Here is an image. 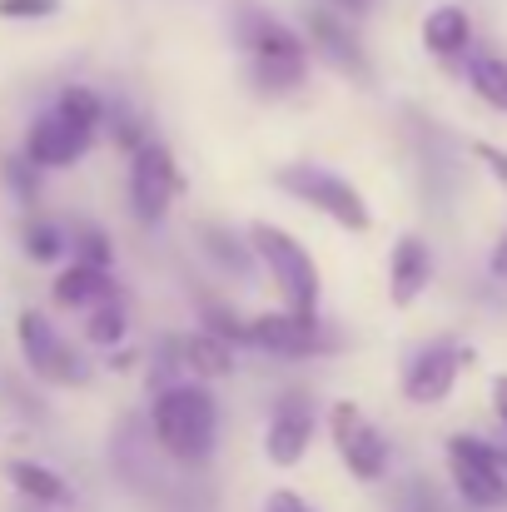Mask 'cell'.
Instances as JSON below:
<instances>
[{
    "label": "cell",
    "instance_id": "obj_1",
    "mask_svg": "<svg viewBox=\"0 0 507 512\" xmlns=\"http://www.w3.org/2000/svg\"><path fill=\"white\" fill-rule=\"evenodd\" d=\"M150 438L179 468H204L219 443V398L209 383L179 378L150 393Z\"/></svg>",
    "mask_w": 507,
    "mask_h": 512
},
{
    "label": "cell",
    "instance_id": "obj_2",
    "mask_svg": "<svg viewBox=\"0 0 507 512\" xmlns=\"http://www.w3.org/2000/svg\"><path fill=\"white\" fill-rule=\"evenodd\" d=\"M249 249H254V264L259 274L274 284L279 294V309L284 314H299V319H319V299H324V274L314 264V254L274 219H254L244 229Z\"/></svg>",
    "mask_w": 507,
    "mask_h": 512
},
{
    "label": "cell",
    "instance_id": "obj_3",
    "mask_svg": "<svg viewBox=\"0 0 507 512\" xmlns=\"http://www.w3.org/2000/svg\"><path fill=\"white\" fill-rule=\"evenodd\" d=\"M274 189H284L294 204L324 214L329 224L348 229V234H368L373 229V209L363 199V189L353 179H343L329 165H314V160H289L274 170Z\"/></svg>",
    "mask_w": 507,
    "mask_h": 512
},
{
    "label": "cell",
    "instance_id": "obj_4",
    "mask_svg": "<svg viewBox=\"0 0 507 512\" xmlns=\"http://www.w3.org/2000/svg\"><path fill=\"white\" fill-rule=\"evenodd\" d=\"M15 348H20V363L30 368V378H40L50 388H85L95 378V363L65 339L45 314H35V309H20V319H15Z\"/></svg>",
    "mask_w": 507,
    "mask_h": 512
},
{
    "label": "cell",
    "instance_id": "obj_5",
    "mask_svg": "<svg viewBox=\"0 0 507 512\" xmlns=\"http://www.w3.org/2000/svg\"><path fill=\"white\" fill-rule=\"evenodd\" d=\"M448 483L473 512H507V473L498 463V443L478 433H453L443 443Z\"/></svg>",
    "mask_w": 507,
    "mask_h": 512
},
{
    "label": "cell",
    "instance_id": "obj_6",
    "mask_svg": "<svg viewBox=\"0 0 507 512\" xmlns=\"http://www.w3.org/2000/svg\"><path fill=\"white\" fill-rule=\"evenodd\" d=\"M125 194H130V214H135L145 229H155V224L169 219L174 199L184 194V174H179V160H174V150H169L165 140L150 135V140L130 155Z\"/></svg>",
    "mask_w": 507,
    "mask_h": 512
},
{
    "label": "cell",
    "instance_id": "obj_7",
    "mask_svg": "<svg viewBox=\"0 0 507 512\" xmlns=\"http://www.w3.org/2000/svg\"><path fill=\"white\" fill-rule=\"evenodd\" d=\"M329 438L338 448V463L348 468L353 483H383L388 468H393V448L383 438V428L353 403V398H338L329 408Z\"/></svg>",
    "mask_w": 507,
    "mask_h": 512
},
{
    "label": "cell",
    "instance_id": "obj_8",
    "mask_svg": "<svg viewBox=\"0 0 507 512\" xmlns=\"http://www.w3.org/2000/svg\"><path fill=\"white\" fill-rule=\"evenodd\" d=\"M244 348H259V353H274V358H324L343 348V334L329 329L324 319H299V314H284V309H269V314H254L244 324Z\"/></svg>",
    "mask_w": 507,
    "mask_h": 512
},
{
    "label": "cell",
    "instance_id": "obj_9",
    "mask_svg": "<svg viewBox=\"0 0 507 512\" xmlns=\"http://www.w3.org/2000/svg\"><path fill=\"white\" fill-rule=\"evenodd\" d=\"M473 363V353L458 339H428L423 348L408 353L403 373H398V393L413 403V408H438L453 398L463 368Z\"/></svg>",
    "mask_w": 507,
    "mask_h": 512
},
{
    "label": "cell",
    "instance_id": "obj_10",
    "mask_svg": "<svg viewBox=\"0 0 507 512\" xmlns=\"http://www.w3.org/2000/svg\"><path fill=\"white\" fill-rule=\"evenodd\" d=\"M304 45H309V60H324L334 75L353 80V85H373V65H368V50L353 30V20H343L329 5H309L304 10Z\"/></svg>",
    "mask_w": 507,
    "mask_h": 512
},
{
    "label": "cell",
    "instance_id": "obj_11",
    "mask_svg": "<svg viewBox=\"0 0 507 512\" xmlns=\"http://www.w3.org/2000/svg\"><path fill=\"white\" fill-rule=\"evenodd\" d=\"M314 433H319V403L314 393L304 388H284L269 408V423H264V458L274 468H299L314 448Z\"/></svg>",
    "mask_w": 507,
    "mask_h": 512
},
{
    "label": "cell",
    "instance_id": "obj_12",
    "mask_svg": "<svg viewBox=\"0 0 507 512\" xmlns=\"http://www.w3.org/2000/svg\"><path fill=\"white\" fill-rule=\"evenodd\" d=\"M229 30H234V45L244 50V60H309V45L304 35L279 20L274 10H264L259 0H239L234 15H229Z\"/></svg>",
    "mask_w": 507,
    "mask_h": 512
},
{
    "label": "cell",
    "instance_id": "obj_13",
    "mask_svg": "<svg viewBox=\"0 0 507 512\" xmlns=\"http://www.w3.org/2000/svg\"><path fill=\"white\" fill-rule=\"evenodd\" d=\"M90 145H95V135L65 125V120L50 110V115H35V120H30L25 145H20V160L35 165V170H70V165H80V160L90 155Z\"/></svg>",
    "mask_w": 507,
    "mask_h": 512
},
{
    "label": "cell",
    "instance_id": "obj_14",
    "mask_svg": "<svg viewBox=\"0 0 507 512\" xmlns=\"http://www.w3.org/2000/svg\"><path fill=\"white\" fill-rule=\"evenodd\" d=\"M433 284V249L423 234H403L388 254V304L393 309H413Z\"/></svg>",
    "mask_w": 507,
    "mask_h": 512
},
{
    "label": "cell",
    "instance_id": "obj_15",
    "mask_svg": "<svg viewBox=\"0 0 507 512\" xmlns=\"http://www.w3.org/2000/svg\"><path fill=\"white\" fill-rule=\"evenodd\" d=\"M194 244L199 254L224 274V279H239V284H254L259 279V264H254V249L249 239L234 229V224H219V219H199L194 224Z\"/></svg>",
    "mask_w": 507,
    "mask_h": 512
},
{
    "label": "cell",
    "instance_id": "obj_16",
    "mask_svg": "<svg viewBox=\"0 0 507 512\" xmlns=\"http://www.w3.org/2000/svg\"><path fill=\"white\" fill-rule=\"evenodd\" d=\"M50 299L55 309H70V314H90L110 299H120V279L110 269H85V264H65L50 284Z\"/></svg>",
    "mask_w": 507,
    "mask_h": 512
},
{
    "label": "cell",
    "instance_id": "obj_17",
    "mask_svg": "<svg viewBox=\"0 0 507 512\" xmlns=\"http://www.w3.org/2000/svg\"><path fill=\"white\" fill-rule=\"evenodd\" d=\"M5 483L30 503V508H75V488L50 468V463H35V458H10L5 463Z\"/></svg>",
    "mask_w": 507,
    "mask_h": 512
},
{
    "label": "cell",
    "instance_id": "obj_18",
    "mask_svg": "<svg viewBox=\"0 0 507 512\" xmlns=\"http://www.w3.org/2000/svg\"><path fill=\"white\" fill-rule=\"evenodd\" d=\"M423 50L443 65L463 60L473 50V15L463 5H433L423 15Z\"/></svg>",
    "mask_w": 507,
    "mask_h": 512
},
{
    "label": "cell",
    "instance_id": "obj_19",
    "mask_svg": "<svg viewBox=\"0 0 507 512\" xmlns=\"http://www.w3.org/2000/svg\"><path fill=\"white\" fill-rule=\"evenodd\" d=\"M179 363H184V378H194V383H219V378H229V373L239 368V353H234V343L194 329V334L179 339Z\"/></svg>",
    "mask_w": 507,
    "mask_h": 512
},
{
    "label": "cell",
    "instance_id": "obj_20",
    "mask_svg": "<svg viewBox=\"0 0 507 512\" xmlns=\"http://www.w3.org/2000/svg\"><path fill=\"white\" fill-rule=\"evenodd\" d=\"M65 244H70V264L110 269V274H115V239H110L95 219H75V224H65Z\"/></svg>",
    "mask_w": 507,
    "mask_h": 512
},
{
    "label": "cell",
    "instance_id": "obj_21",
    "mask_svg": "<svg viewBox=\"0 0 507 512\" xmlns=\"http://www.w3.org/2000/svg\"><path fill=\"white\" fill-rule=\"evenodd\" d=\"M80 339L90 343V348H110V353L130 339V304H125V294L110 299V304H100V309H90L85 324H80Z\"/></svg>",
    "mask_w": 507,
    "mask_h": 512
},
{
    "label": "cell",
    "instance_id": "obj_22",
    "mask_svg": "<svg viewBox=\"0 0 507 512\" xmlns=\"http://www.w3.org/2000/svg\"><path fill=\"white\" fill-rule=\"evenodd\" d=\"M55 115H60L65 125L85 130V135H100V125H105V95L90 90V85H65V90L55 95Z\"/></svg>",
    "mask_w": 507,
    "mask_h": 512
},
{
    "label": "cell",
    "instance_id": "obj_23",
    "mask_svg": "<svg viewBox=\"0 0 507 512\" xmlns=\"http://www.w3.org/2000/svg\"><path fill=\"white\" fill-rule=\"evenodd\" d=\"M468 85H473V95L488 105V110H498L507 115V55H473L468 60Z\"/></svg>",
    "mask_w": 507,
    "mask_h": 512
},
{
    "label": "cell",
    "instance_id": "obj_24",
    "mask_svg": "<svg viewBox=\"0 0 507 512\" xmlns=\"http://www.w3.org/2000/svg\"><path fill=\"white\" fill-rule=\"evenodd\" d=\"M20 249H25V259L30 264H60V259H70V244H65V224H55V219H25V229H20Z\"/></svg>",
    "mask_w": 507,
    "mask_h": 512
},
{
    "label": "cell",
    "instance_id": "obj_25",
    "mask_svg": "<svg viewBox=\"0 0 507 512\" xmlns=\"http://www.w3.org/2000/svg\"><path fill=\"white\" fill-rule=\"evenodd\" d=\"M105 120H110V135H115V145H120V155H125V160L150 140V125H145L125 100H105Z\"/></svg>",
    "mask_w": 507,
    "mask_h": 512
},
{
    "label": "cell",
    "instance_id": "obj_26",
    "mask_svg": "<svg viewBox=\"0 0 507 512\" xmlns=\"http://www.w3.org/2000/svg\"><path fill=\"white\" fill-rule=\"evenodd\" d=\"M244 324H249V319H239L224 299H204V304H199V329L214 334V339L234 343V348H244Z\"/></svg>",
    "mask_w": 507,
    "mask_h": 512
},
{
    "label": "cell",
    "instance_id": "obj_27",
    "mask_svg": "<svg viewBox=\"0 0 507 512\" xmlns=\"http://www.w3.org/2000/svg\"><path fill=\"white\" fill-rule=\"evenodd\" d=\"M0 174H5L10 194H15L25 209H35V199H40V170H35V165H25L20 155H5V160H0Z\"/></svg>",
    "mask_w": 507,
    "mask_h": 512
},
{
    "label": "cell",
    "instance_id": "obj_28",
    "mask_svg": "<svg viewBox=\"0 0 507 512\" xmlns=\"http://www.w3.org/2000/svg\"><path fill=\"white\" fill-rule=\"evenodd\" d=\"M184 378V363H179V339H160L150 353V393H160L169 383Z\"/></svg>",
    "mask_w": 507,
    "mask_h": 512
},
{
    "label": "cell",
    "instance_id": "obj_29",
    "mask_svg": "<svg viewBox=\"0 0 507 512\" xmlns=\"http://www.w3.org/2000/svg\"><path fill=\"white\" fill-rule=\"evenodd\" d=\"M60 0H0V20H55Z\"/></svg>",
    "mask_w": 507,
    "mask_h": 512
},
{
    "label": "cell",
    "instance_id": "obj_30",
    "mask_svg": "<svg viewBox=\"0 0 507 512\" xmlns=\"http://www.w3.org/2000/svg\"><path fill=\"white\" fill-rule=\"evenodd\" d=\"M473 160H478V165H483V170H488L507 189V150H503V145H488V140H478V145H473Z\"/></svg>",
    "mask_w": 507,
    "mask_h": 512
},
{
    "label": "cell",
    "instance_id": "obj_31",
    "mask_svg": "<svg viewBox=\"0 0 507 512\" xmlns=\"http://www.w3.org/2000/svg\"><path fill=\"white\" fill-rule=\"evenodd\" d=\"M403 512H443V503H438V493H433L423 478H413V483L403 488Z\"/></svg>",
    "mask_w": 507,
    "mask_h": 512
},
{
    "label": "cell",
    "instance_id": "obj_32",
    "mask_svg": "<svg viewBox=\"0 0 507 512\" xmlns=\"http://www.w3.org/2000/svg\"><path fill=\"white\" fill-rule=\"evenodd\" d=\"M264 512H314V503L304 493H294V488H274L264 498Z\"/></svg>",
    "mask_w": 507,
    "mask_h": 512
},
{
    "label": "cell",
    "instance_id": "obj_33",
    "mask_svg": "<svg viewBox=\"0 0 507 512\" xmlns=\"http://www.w3.org/2000/svg\"><path fill=\"white\" fill-rule=\"evenodd\" d=\"M329 10H338L343 20H363L368 10H373V0H324Z\"/></svg>",
    "mask_w": 507,
    "mask_h": 512
},
{
    "label": "cell",
    "instance_id": "obj_34",
    "mask_svg": "<svg viewBox=\"0 0 507 512\" xmlns=\"http://www.w3.org/2000/svg\"><path fill=\"white\" fill-rule=\"evenodd\" d=\"M493 413H498V423H503V433H507V373L493 378Z\"/></svg>",
    "mask_w": 507,
    "mask_h": 512
},
{
    "label": "cell",
    "instance_id": "obj_35",
    "mask_svg": "<svg viewBox=\"0 0 507 512\" xmlns=\"http://www.w3.org/2000/svg\"><path fill=\"white\" fill-rule=\"evenodd\" d=\"M488 269H493V279H503L507 284V234L493 244V254H488Z\"/></svg>",
    "mask_w": 507,
    "mask_h": 512
}]
</instances>
